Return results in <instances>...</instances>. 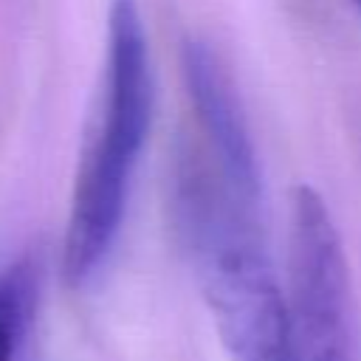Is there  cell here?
Instances as JSON below:
<instances>
[{
	"label": "cell",
	"instance_id": "cell-3",
	"mask_svg": "<svg viewBox=\"0 0 361 361\" xmlns=\"http://www.w3.org/2000/svg\"><path fill=\"white\" fill-rule=\"evenodd\" d=\"M288 245L290 361H355L344 248L327 203L305 183L290 195Z\"/></svg>",
	"mask_w": 361,
	"mask_h": 361
},
{
	"label": "cell",
	"instance_id": "cell-4",
	"mask_svg": "<svg viewBox=\"0 0 361 361\" xmlns=\"http://www.w3.org/2000/svg\"><path fill=\"white\" fill-rule=\"evenodd\" d=\"M180 65H183L186 93L195 107L197 130L203 135L200 149L243 197L259 203L257 152L226 68L197 39H189L183 45Z\"/></svg>",
	"mask_w": 361,
	"mask_h": 361
},
{
	"label": "cell",
	"instance_id": "cell-5",
	"mask_svg": "<svg viewBox=\"0 0 361 361\" xmlns=\"http://www.w3.org/2000/svg\"><path fill=\"white\" fill-rule=\"evenodd\" d=\"M37 307V268L28 259L0 271V361H25V341Z\"/></svg>",
	"mask_w": 361,
	"mask_h": 361
},
{
	"label": "cell",
	"instance_id": "cell-1",
	"mask_svg": "<svg viewBox=\"0 0 361 361\" xmlns=\"http://www.w3.org/2000/svg\"><path fill=\"white\" fill-rule=\"evenodd\" d=\"M243 197L209 155L186 149L175 172V220L231 361H290L288 305Z\"/></svg>",
	"mask_w": 361,
	"mask_h": 361
},
{
	"label": "cell",
	"instance_id": "cell-6",
	"mask_svg": "<svg viewBox=\"0 0 361 361\" xmlns=\"http://www.w3.org/2000/svg\"><path fill=\"white\" fill-rule=\"evenodd\" d=\"M353 6H355V8H358V11H361V0H353Z\"/></svg>",
	"mask_w": 361,
	"mask_h": 361
},
{
	"label": "cell",
	"instance_id": "cell-2",
	"mask_svg": "<svg viewBox=\"0 0 361 361\" xmlns=\"http://www.w3.org/2000/svg\"><path fill=\"white\" fill-rule=\"evenodd\" d=\"M152 121V68L135 0H113L107 14V54L102 110L82 155L62 245V274L87 282L110 254L133 172Z\"/></svg>",
	"mask_w": 361,
	"mask_h": 361
}]
</instances>
